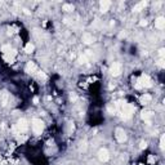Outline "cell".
Here are the masks:
<instances>
[{
	"mask_svg": "<svg viewBox=\"0 0 165 165\" xmlns=\"http://www.w3.org/2000/svg\"><path fill=\"white\" fill-rule=\"evenodd\" d=\"M134 111H135V107L133 106L132 103H124L120 108H119V112H120L121 117L124 119V120L132 119L133 115H134Z\"/></svg>",
	"mask_w": 165,
	"mask_h": 165,
	"instance_id": "obj_1",
	"label": "cell"
},
{
	"mask_svg": "<svg viewBox=\"0 0 165 165\" xmlns=\"http://www.w3.org/2000/svg\"><path fill=\"white\" fill-rule=\"evenodd\" d=\"M44 128H45V124L41 119L34 117L31 120V130H32L35 135H41V133L44 132Z\"/></svg>",
	"mask_w": 165,
	"mask_h": 165,
	"instance_id": "obj_2",
	"label": "cell"
},
{
	"mask_svg": "<svg viewBox=\"0 0 165 165\" xmlns=\"http://www.w3.org/2000/svg\"><path fill=\"white\" fill-rule=\"evenodd\" d=\"M137 81L139 83V85L142 86V89H145V88H151L153 85V80L148 73H142V75L137 79Z\"/></svg>",
	"mask_w": 165,
	"mask_h": 165,
	"instance_id": "obj_3",
	"label": "cell"
},
{
	"mask_svg": "<svg viewBox=\"0 0 165 165\" xmlns=\"http://www.w3.org/2000/svg\"><path fill=\"white\" fill-rule=\"evenodd\" d=\"M122 63L121 62H114L112 65L110 66V73H111V76H114V78H117V76H120L121 75V72H122Z\"/></svg>",
	"mask_w": 165,
	"mask_h": 165,
	"instance_id": "obj_4",
	"label": "cell"
},
{
	"mask_svg": "<svg viewBox=\"0 0 165 165\" xmlns=\"http://www.w3.org/2000/svg\"><path fill=\"white\" fill-rule=\"evenodd\" d=\"M37 71H39V67H37V65L34 61L26 62V65H24V72L26 73H29V75H35Z\"/></svg>",
	"mask_w": 165,
	"mask_h": 165,
	"instance_id": "obj_5",
	"label": "cell"
},
{
	"mask_svg": "<svg viewBox=\"0 0 165 165\" xmlns=\"http://www.w3.org/2000/svg\"><path fill=\"white\" fill-rule=\"evenodd\" d=\"M114 135H115V139L119 143H124L126 141V132L124 130V128H116Z\"/></svg>",
	"mask_w": 165,
	"mask_h": 165,
	"instance_id": "obj_6",
	"label": "cell"
},
{
	"mask_svg": "<svg viewBox=\"0 0 165 165\" xmlns=\"http://www.w3.org/2000/svg\"><path fill=\"white\" fill-rule=\"evenodd\" d=\"M141 117H142V120L145 122H148V124H151V121H152L153 117H155V112L151 111V110H145V111H142Z\"/></svg>",
	"mask_w": 165,
	"mask_h": 165,
	"instance_id": "obj_7",
	"label": "cell"
},
{
	"mask_svg": "<svg viewBox=\"0 0 165 165\" xmlns=\"http://www.w3.org/2000/svg\"><path fill=\"white\" fill-rule=\"evenodd\" d=\"M152 99H153V97H152V94H150V93H143L139 96V103L143 104V106L150 104L152 102Z\"/></svg>",
	"mask_w": 165,
	"mask_h": 165,
	"instance_id": "obj_8",
	"label": "cell"
},
{
	"mask_svg": "<svg viewBox=\"0 0 165 165\" xmlns=\"http://www.w3.org/2000/svg\"><path fill=\"white\" fill-rule=\"evenodd\" d=\"M98 160H99L101 163H107V161L110 160V152H108L106 148H101L98 151Z\"/></svg>",
	"mask_w": 165,
	"mask_h": 165,
	"instance_id": "obj_9",
	"label": "cell"
},
{
	"mask_svg": "<svg viewBox=\"0 0 165 165\" xmlns=\"http://www.w3.org/2000/svg\"><path fill=\"white\" fill-rule=\"evenodd\" d=\"M81 41L86 45H90L96 41V37H94L93 34H90V32H84L83 36H81Z\"/></svg>",
	"mask_w": 165,
	"mask_h": 165,
	"instance_id": "obj_10",
	"label": "cell"
},
{
	"mask_svg": "<svg viewBox=\"0 0 165 165\" xmlns=\"http://www.w3.org/2000/svg\"><path fill=\"white\" fill-rule=\"evenodd\" d=\"M9 99H10L9 93L6 92V90H1V92H0V104H1L3 107H5L6 104L9 103Z\"/></svg>",
	"mask_w": 165,
	"mask_h": 165,
	"instance_id": "obj_11",
	"label": "cell"
},
{
	"mask_svg": "<svg viewBox=\"0 0 165 165\" xmlns=\"http://www.w3.org/2000/svg\"><path fill=\"white\" fill-rule=\"evenodd\" d=\"M155 29L159 31H163L165 29V17L164 16H160L155 19Z\"/></svg>",
	"mask_w": 165,
	"mask_h": 165,
	"instance_id": "obj_12",
	"label": "cell"
},
{
	"mask_svg": "<svg viewBox=\"0 0 165 165\" xmlns=\"http://www.w3.org/2000/svg\"><path fill=\"white\" fill-rule=\"evenodd\" d=\"M111 5H112L111 1H108V0H103V1L99 3V10L102 13H107L108 10H110V8H111Z\"/></svg>",
	"mask_w": 165,
	"mask_h": 165,
	"instance_id": "obj_13",
	"label": "cell"
},
{
	"mask_svg": "<svg viewBox=\"0 0 165 165\" xmlns=\"http://www.w3.org/2000/svg\"><path fill=\"white\" fill-rule=\"evenodd\" d=\"M23 50H24V53H27V54L34 53L35 52V45L32 43H26L24 44V47H23Z\"/></svg>",
	"mask_w": 165,
	"mask_h": 165,
	"instance_id": "obj_14",
	"label": "cell"
},
{
	"mask_svg": "<svg viewBox=\"0 0 165 165\" xmlns=\"http://www.w3.org/2000/svg\"><path fill=\"white\" fill-rule=\"evenodd\" d=\"M146 5H147V1L138 3V4H135L134 6H133V12H141V10H143L146 8Z\"/></svg>",
	"mask_w": 165,
	"mask_h": 165,
	"instance_id": "obj_15",
	"label": "cell"
},
{
	"mask_svg": "<svg viewBox=\"0 0 165 165\" xmlns=\"http://www.w3.org/2000/svg\"><path fill=\"white\" fill-rule=\"evenodd\" d=\"M73 9H75V6L72 4H63L62 5V10H65V12H67V13L73 12Z\"/></svg>",
	"mask_w": 165,
	"mask_h": 165,
	"instance_id": "obj_16",
	"label": "cell"
},
{
	"mask_svg": "<svg viewBox=\"0 0 165 165\" xmlns=\"http://www.w3.org/2000/svg\"><path fill=\"white\" fill-rule=\"evenodd\" d=\"M35 76H37L39 80H47V75H45V72L41 71V70H39V71L35 73Z\"/></svg>",
	"mask_w": 165,
	"mask_h": 165,
	"instance_id": "obj_17",
	"label": "cell"
},
{
	"mask_svg": "<svg viewBox=\"0 0 165 165\" xmlns=\"http://www.w3.org/2000/svg\"><path fill=\"white\" fill-rule=\"evenodd\" d=\"M155 163H156V157H155V155H152V153H151V155H148V164L151 165H155Z\"/></svg>",
	"mask_w": 165,
	"mask_h": 165,
	"instance_id": "obj_18",
	"label": "cell"
},
{
	"mask_svg": "<svg viewBox=\"0 0 165 165\" xmlns=\"http://www.w3.org/2000/svg\"><path fill=\"white\" fill-rule=\"evenodd\" d=\"M164 139H165V135L161 134L160 135V148H161V151H164Z\"/></svg>",
	"mask_w": 165,
	"mask_h": 165,
	"instance_id": "obj_19",
	"label": "cell"
},
{
	"mask_svg": "<svg viewBox=\"0 0 165 165\" xmlns=\"http://www.w3.org/2000/svg\"><path fill=\"white\" fill-rule=\"evenodd\" d=\"M164 52H165V49L164 48H160L159 49V53H157V54H159V57H160V59H164Z\"/></svg>",
	"mask_w": 165,
	"mask_h": 165,
	"instance_id": "obj_20",
	"label": "cell"
},
{
	"mask_svg": "<svg viewBox=\"0 0 165 165\" xmlns=\"http://www.w3.org/2000/svg\"><path fill=\"white\" fill-rule=\"evenodd\" d=\"M147 23H148V22H147V19H141V22H139V26H147Z\"/></svg>",
	"mask_w": 165,
	"mask_h": 165,
	"instance_id": "obj_21",
	"label": "cell"
},
{
	"mask_svg": "<svg viewBox=\"0 0 165 165\" xmlns=\"http://www.w3.org/2000/svg\"><path fill=\"white\" fill-rule=\"evenodd\" d=\"M119 36H120V39H122V37H125V36H126V31H121Z\"/></svg>",
	"mask_w": 165,
	"mask_h": 165,
	"instance_id": "obj_22",
	"label": "cell"
},
{
	"mask_svg": "<svg viewBox=\"0 0 165 165\" xmlns=\"http://www.w3.org/2000/svg\"><path fill=\"white\" fill-rule=\"evenodd\" d=\"M139 147H141L142 150H143V148H146V147H147V143H146V142H141V146H139Z\"/></svg>",
	"mask_w": 165,
	"mask_h": 165,
	"instance_id": "obj_23",
	"label": "cell"
},
{
	"mask_svg": "<svg viewBox=\"0 0 165 165\" xmlns=\"http://www.w3.org/2000/svg\"><path fill=\"white\" fill-rule=\"evenodd\" d=\"M0 160H1V157H0Z\"/></svg>",
	"mask_w": 165,
	"mask_h": 165,
	"instance_id": "obj_24",
	"label": "cell"
}]
</instances>
